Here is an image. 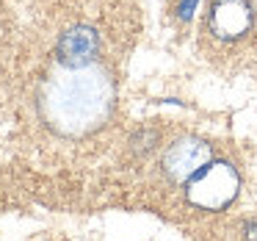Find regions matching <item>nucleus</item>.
<instances>
[{"instance_id": "f257e3e1", "label": "nucleus", "mask_w": 257, "mask_h": 241, "mask_svg": "<svg viewBox=\"0 0 257 241\" xmlns=\"http://www.w3.org/2000/svg\"><path fill=\"white\" fill-rule=\"evenodd\" d=\"M113 84L100 67H64L42 89L39 111L47 128L61 136H86L108 119Z\"/></svg>"}, {"instance_id": "20e7f679", "label": "nucleus", "mask_w": 257, "mask_h": 241, "mask_svg": "<svg viewBox=\"0 0 257 241\" xmlns=\"http://www.w3.org/2000/svg\"><path fill=\"white\" fill-rule=\"evenodd\" d=\"M207 28L218 39H238L251 28L249 0H216L207 14Z\"/></svg>"}, {"instance_id": "39448f33", "label": "nucleus", "mask_w": 257, "mask_h": 241, "mask_svg": "<svg viewBox=\"0 0 257 241\" xmlns=\"http://www.w3.org/2000/svg\"><path fill=\"white\" fill-rule=\"evenodd\" d=\"M100 50V36L94 28L78 23L69 25L58 39V61L61 67H89Z\"/></svg>"}, {"instance_id": "7ed1b4c3", "label": "nucleus", "mask_w": 257, "mask_h": 241, "mask_svg": "<svg viewBox=\"0 0 257 241\" xmlns=\"http://www.w3.org/2000/svg\"><path fill=\"white\" fill-rule=\"evenodd\" d=\"M205 164H210V144L202 139H180L163 155V172L172 180H191Z\"/></svg>"}, {"instance_id": "423d86ee", "label": "nucleus", "mask_w": 257, "mask_h": 241, "mask_svg": "<svg viewBox=\"0 0 257 241\" xmlns=\"http://www.w3.org/2000/svg\"><path fill=\"white\" fill-rule=\"evenodd\" d=\"M194 9H196V0H183V3H180V17L188 20L191 14H194Z\"/></svg>"}, {"instance_id": "f03ea898", "label": "nucleus", "mask_w": 257, "mask_h": 241, "mask_svg": "<svg viewBox=\"0 0 257 241\" xmlns=\"http://www.w3.org/2000/svg\"><path fill=\"white\" fill-rule=\"evenodd\" d=\"M238 186H240V178L232 164L213 161V164H205L188 180L185 197H188L191 205L202 208V211H221L238 197Z\"/></svg>"}]
</instances>
